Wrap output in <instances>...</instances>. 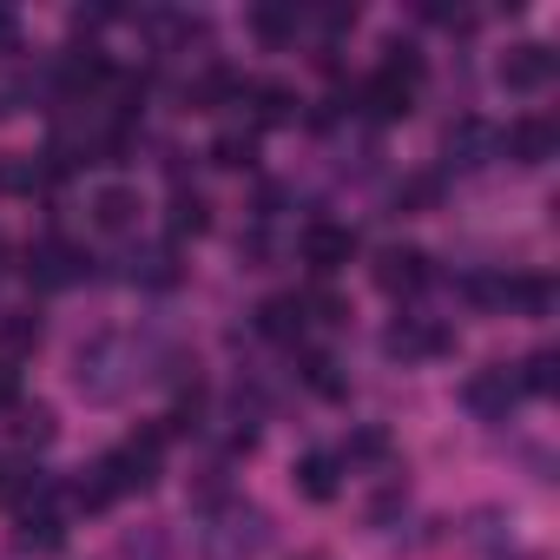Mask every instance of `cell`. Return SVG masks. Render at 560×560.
Here are the masks:
<instances>
[{"label":"cell","instance_id":"obj_12","mask_svg":"<svg viewBox=\"0 0 560 560\" xmlns=\"http://www.w3.org/2000/svg\"><path fill=\"white\" fill-rule=\"evenodd\" d=\"M494 152H501V132L494 126H481V119L448 126V165H488Z\"/></svg>","mask_w":560,"mask_h":560},{"label":"cell","instance_id":"obj_22","mask_svg":"<svg viewBox=\"0 0 560 560\" xmlns=\"http://www.w3.org/2000/svg\"><path fill=\"white\" fill-rule=\"evenodd\" d=\"M337 462H343V468H357V462H389V429H376V422H370V429H357V435H350V448H343Z\"/></svg>","mask_w":560,"mask_h":560},{"label":"cell","instance_id":"obj_30","mask_svg":"<svg viewBox=\"0 0 560 560\" xmlns=\"http://www.w3.org/2000/svg\"><path fill=\"white\" fill-rule=\"evenodd\" d=\"M0 409H21V376L0 363Z\"/></svg>","mask_w":560,"mask_h":560},{"label":"cell","instance_id":"obj_13","mask_svg":"<svg viewBox=\"0 0 560 560\" xmlns=\"http://www.w3.org/2000/svg\"><path fill=\"white\" fill-rule=\"evenodd\" d=\"M357 100H363V113H370V119H402V113L416 106V93H409L402 80H389L383 67L363 80V93H357Z\"/></svg>","mask_w":560,"mask_h":560},{"label":"cell","instance_id":"obj_15","mask_svg":"<svg viewBox=\"0 0 560 560\" xmlns=\"http://www.w3.org/2000/svg\"><path fill=\"white\" fill-rule=\"evenodd\" d=\"M257 337L298 343V337H304V304H298V298H264V304H257Z\"/></svg>","mask_w":560,"mask_h":560},{"label":"cell","instance_id":"obj_10","mask_svg":"<svg viewBox=\"0 0 560 560\" xmlns=\"http://www.w3.org/2000/svg\"><path fill=\"white\" fill-rule=\"evenodd\" d=\"M86 211H93V231H106V237H126L132 224H139V191L132 185H100L93 198H86Z\"/></svg>","mask_w":560,"mask_h":560},{"label":"cell","instance_id":"obj_23","mask_svg":"<svg viewBox=\"0 0 560 560\" xmlns=\"http://www.w3.org/2000/svg\"><path fill=\"white\" fill-rule=\"evenodd\" d=\"M304 383L317 396H343V376H337V357L330 350H304Z\"/></svg>","mask_w":560,"mask_h":560},{"label":"cell","instance_id":"obj_27","mask_svg":"<svg viewBox=\"0 0 560 560\" xmlns=\"http://www.w3.org/2000/svg\"><path fill=\"white\" fill-rule=\"evenodd\" d=\"M14 435H21V442H54V409H40V402L27 409V402H21V409H14Z\"/></svg>","mask_w":560,"mask_h":560},{"label":"cell","instance_id":"obj_25","mask_svg":"<svg viewBox=\"0 0 560 560\" xmlns=\"http://www.w3.org/2000/svg\"><path fill=\"white\" fill-rule=\"evenodd\" d=\"M383 73H389V80H402V86L416 93V86H422V54H416V47H402V40H389V54H383Z\"/></svg>","mask_w":560,"mask_h":560},{"label":"cell","instance_id":"obj_18","mask_svg":"<svg viewBox=\"0 0 560 560\" xmlns=\"http://www.w3.org/2000/svg\"><path fill=\"white\" fill-rule=\"evenodd\" d=\"M211 165L218 172H250L257 165V132H218L211 139Z\"/></svg>","mask_w":560,"mask_h":560},{"label":"cell","instance_id":"obj_19","mask_svg":"<svg viewBox=\"0 0 560 560\" xmlns=\"http://www.w3.org/2000/svg\"><path fill=\"white\" fill-rule=\"evenodd\" d=\"M553 383H560V357H553V350H534V357L514 370V389H521V396H553Z\"/></svg>","mask_w":560,"mask_h":560},{"label":"cell","instance_id":"obj_11","mask_svg":"<svg viewBox=\"0 0 560 560\" xmlns=\"http://www.w3.org/2000/svg\"><path fill=\"white\" fill-rule=\"evenodd\" d=\"M244 27H250L257 47H291L298 27H304V14H298V8H277V0H257V8L244 14Z\"/></svg>","mask_w":560,"mask_h":560},{"label":"cell","instance_id":"obj_4","mask_svg":"<svg viewBox=\"0 0 560 560\" xmlns=\"http://www.w3.org/2000/svg\"><path fill=\"white\" fill-rule=\"evenodd\" d=\"M298 250H304V264H311L317 277H337V270L357 257V231H350V224H330V218H311L304 237H298Z\"/></svg>","mask_w":560,"mask_h":560},{"label":"cell","instance_id":"obj_21","mask_svg":"<svg viewBox=\"0 0 560 560\" xmlns=\"http://www.w3.org/2000/svg\"><path fill=\"white\" fill-rule=\"evenodd\" d=\"M205 224H211V205H205L198 191H185V185H178V191H172V231H178V237H185V231L198 237Z\"/></svg>","mask_w":560,"mask_h":560},{"label":"cell","instance_id":"obj_17","mask_svg":"<svg viewBox=\"0 0 560 560\" xmlns=\"http://www.w3.org/2000/svg\"><path fill=\"white\" fill-rule=\"evenodd\" d=\"M244 100L257 106V126H284V119H298V93H291L284 80H257V86H244Z\"/></svg>","mask_w":560,"mask_h":560},{"label":"cell","instance_id":"obj_20","mask_svg":"<svg viewBox=\"0 0 560 560\" xmlns=\"http://www.w3.org/2000/svg\"><path fill=\"white\" fill-rule=\"evenodd\" d=\"M547 304H553V284H547V277H508L501 311H527V317H540Z\"/></svg>","mask_w":560,"mask_h":560},{"label":"cell","instance_id":"obj_5","mask_svg":"<svg viewBox=\"0 0 560 560\" xmlns=\"http://www.w3.org/2000/svg\"><path fill=\"white\" fill-rule=\"evenodd\" d=\"M462 402H468V416H481V422H508L514 416V402H521V389H514V370H475L468 383H462Z\"/></svg>","mask_w":560,"mask_h":560},{"label":"cell","instance_id":"obj_24","mask_svg":"<svg viewBox=\"0 0 560 560\" xmlns=\"http://www.w3.org/2000/svg\"><path fill=\"white\" fill-rule=\"evenodd\" d=\"M60 540H67L60 514H34V521H21V547H27V553H54Z\"/></svg>","mask_w":560,"mask_h":560},{"label":"cell","instance_id":"obj_14","mask_svg":"<svg viewBox=\"0 0 560 560\" xmlns=\"http://www.w3.org/2000/svg\"><path fill=\"white\" fill-rule=\"evenodd\" d=\"M132 284H145V291H172L178 284V250L172 244H145V250H132Z\"/></svg>","mask_w":560,"mask_h":560},{"label":"cell","instance_id":"obj_28","mask_svg":"<svg viewBox=\"0 0 560 560\" xmlns=\"http://www.w3.org/2000/svg\"><path fill=\"white\" fill-rule=\"evenodd\" d=\"M0 337H8V350H27V343H40V324H34L27 311H8V324H0Z\"/></svg>","mask_w":560,"mask_h":560},{"label":"cell","instance_id":"obj_29","mask_svg":"<svg viewBox=\"0 0 560 560\" xmlns=\"http://www.w3.org/2000/svg\"><path fill=\"white\" fill-rule=\"evenodd\" d=\"M435 191H442V185H435V178H409V185H402V198H396V205H429V198H435Z\"/></svg>","mask_w":560,"mask_h":560},{"label":"cell","instance_id":"obj_6","mask_svg":"<svg viewBox=\"0 0 560 560\" xmlns=\"http://www.w3.org/2000/svg\"><path fill=\"white\" fill-rule=\"evenodd\" d=\"M27 277H34L40 291H67V284H80V277H86V257H80V244L47 237V244L27 250Z\"/></svg>","mask_w":560,"mask_h":560},{"label":"cell","instance_id":"obj_2","mask_svg":"<svg viewBox=\"0 0 560 560\" xmlns=\"http://www.w3.org/2000/svg\"><path fill=\"white\" fill-rule=\"evenodd\" d=\"M73 383H80L86 402H113V396L126 389V343H119V337L80 343V350H73Z\"/></svg>","mask_w":560,"mask_h":560},{"label":"cell","instance_id":"obj_7","mask_svg":"<svg viewBox=\"0 0 560 560\" xmlns=\"http://www.w3.org/2000/svg\"><path fill=\"white\" fill-rule=\"evenodd\" d=\"M501 152H508L514 165H547V159L560 152V126L540 119V113H527V119H514V126L501 132Z\"/></svg>","mask_w":560,"mask_h":560},{"label":"cell","instance_id":"obj_8","mask_svg":"<svg viewBox=\"0 0 560 560\" xmlns=\"http://www.w3.org/2000/svg\"><path fill=\"white\" fill-rule=\"evenodd\" d=\"M547 80H553V47L521 40V47L501 54V86H508V93H540Z\"/></svg>","mask_w":560,"mask_h":560},{"label":"cell","instance_id":"obj_1","mask_svg":"<svg viewBox=\"0 0 560 560\" xmlns=\"http://www.w3.org/2000/svg\"><path fill=\"white\" fill-rule=\"evenodd\" d=\"M159 448H165V435L152 429V435H132V442H119V448H106L100 455V468H93V481L119 501V494H145L152 481H159Z\"/></svg>","mask_w":560,"mask_h":560},{"label":"cell","instance_id":"obj_31","mask_svg":"<svg viewBox=\"0 0 560 560\" xmlns=\"http://www.w3.org/2000/svg\"><path fill=\"white\" fill-rule=\"evenodd\" d=\"M14 34H21V27H14V14L0 8V47H14Z\"/></svg>","mask_w":560,"mask_h":560},{"label":"cell","instance_id":"obj_16","mask_svg":"<svg viewBox=\"0 0 560 560\" xmlns=\"http://www.w3.org/2000/svg\"><path fill=\"white\" fill-rule=\"evenodd\" d=\"M298 488H304V501H337V488H343V462L324 455V448H311V455L298 462Z\"/></svg>","mask_w":560,"mask_h":560},{"label":"cell","instance_id":"obj_26","mask_svg":"<svg viewBox=\"0 0 560 560\" xmlns=\"http://www.w3.org/2000/svg\"><path fill=\"white\" fill-rule=\"evenodd\" d=\"M40 178H47L40 159H0V191H34Z\"/></svg>","mask_w":560,"mask_h":560},{"label":"cell","instance_id":"obj_3","mask_svg":"<svg viewBox=\"0 0 560 560\" xmlns=\"http://www.w3.org/2000/svg\"><path fill=\"white\" fill-rule=\"evenodd\" d=\"M448 324H435V317H396L389 330H383V350L396 357V363H435V357H448Z\"/></svg>","mask_w":560,"mask_h":560},{"label":"cell","instance_id":"obj_9","mask_svg":"<svg viewBox=\"0 0 560 560\" xmlns=\"http://www.w3.org/2000/svg\"><path fill=\"white\" fill-rule=\"evenodd\" d=\"M376 284H383L389 298H416V291L429 284V257L409 250V244H389V250L376 257Z\"/></svg>","mask_w":560,"mask_h":560}]
</instances>
